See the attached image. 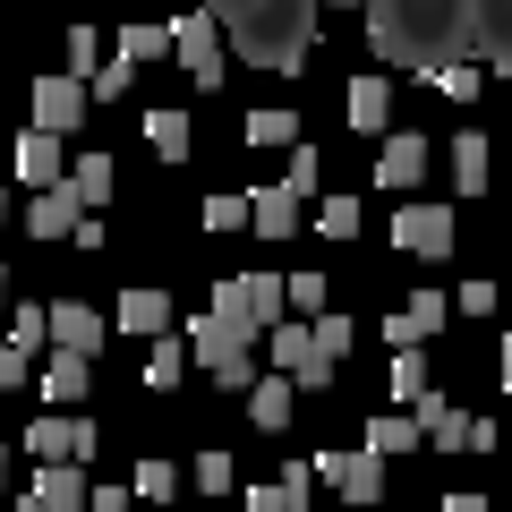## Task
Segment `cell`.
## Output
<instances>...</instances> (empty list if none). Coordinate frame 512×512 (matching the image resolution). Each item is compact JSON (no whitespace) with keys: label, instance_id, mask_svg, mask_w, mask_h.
<instances>
[{"label":"cell","instance_id":"37","mask_svg":"<svg viewBox=\"0 0 512 512\" xmlns=\"http://www.w3.org/2000/svg\"><path fill=\"white\" fill-rule=\"evenodd\" d=\"M103 69V35L94 26H69V77H94Z\"/></svg>","mask_w":512,"mask_h":512},{"label":"cell","instance_id":"33","mask_svg":"<svg viewBox=\"0 0 512 512\" xmlns=\"http://www.w3.org/2000/svg\"><path fill=\"white\" fill-rule=\"evenodd\" d=\"M214 384H222V393H248V384H256V359H248V342H231V350L214 359Z\"/></svg>","mask_w":512,"mask_h":512},{"label":"cell","instance_id":"35","mask_svg":"<svg viewBox=\"0 0 512 512\" xmlns=\"http://www.w3.org/2000/svg\"><path fill=\"white\" fill-rule=\"evenodd\" d=\"M282 308H299V316H325V274H291V282H282Z\"/></svg>","mask_w":512,"mask_h":512},{"label":"cell","instance_id":"31","mask_svg":"<svg viewBox=\"0 0 512 512\" xmlns=\"http://www.w3.org/2000/svg\"><path fill=\"white\" fill-rule=\"evenodd\" d=\"M316 180H325V154H316V146H291V171H282V188H291V197H316Z\"/></svg>","mask_w":512,"mask_h":512},{"label":"cell","instance_id":"45","mask_svg":"<svg viewBox=\"0 0 512 512\" xmlns=\"http://www.w3.org/2000/svg\"><path fill=\"white\" fill-rule=\"evenodd\" d=\"M495 376H504V393H512V325H504V359H495Z\"/></svg>","mask_w":512,"mask_h":512},{"label":"cell","instance_id":"1","mask_svg":"<svg viewBox=\"0 0 512 512\" xmlns=\"http://www.w3.org/2000/svg\"><path fill=\"white\" fill-rule=\"evenodd\" d=\"M214 316L239 333V342H256V333H274L291 308H282V282H274V274H231V282L214 291Z\"/></svg>","mask_w":512,"mask_h":512},{"label":"cell","instance_id":"7","mask_svg":"<svg viewBox=\"0 0 512 512\" xmlns=\"http://www.w3.org/2000/svg\"><path fill=\"white\" fill-rule=\"evenodd\" d=\"M43 316H52V350H77V359H94V350L111 342V325L86 308V299H60V308H43Z\"/></svg>","mask_w":512,"mask_h":512},{"label":"cell","instance_id":"40","mask_svg":"<svg viewBox=\"0 0 512 512\" xmlns=\"http://www.w3.org/2000/svg\"><path fill=\"white\" fill-rule=\"evenodd\" d=\"M26 376H35V359H26V350H9V342H0V393H18Z\"/></svg>","mask_w":512,"mask_h":512},{"label":"cell","instance_id":"5","mask_svg":"<svg viewBox=\"0 0 512 512\" xmlns=\"http://www.w3.org/2000/svg\"><path fill=\"white\" fill-rule=\"evenodd\" d=\"M26 111H35V128H52V137H69V128L86 120V77H35V94H26Z\"/></svg>","mask_w":512,"mask_h":512},{"label":"cell","instance_id":"44","mask_svg":"<svg viewBox=\"0 0 512 512\" xmlns=\"http://www.w3.org/2000/svg\"><path fill=\"white\" fill-rule=\"evenodd\" d=\"M444 512H495L487 495H444Z\"/></svg>","mask_w":512,"mask_h":512},{"label":"cell","instance_id":"28","mask_svg":"<svg viewBox=\"0 0 512 512\" xmlns=\"http://www.w3.org/2000/svg\"><path fill=\"white\" fill-rule=\"evenodd\" d=\"M248 146H299L291 111H248Z\"/></svg>","mask_w":512,"mask_h":512},{"label":"cell","instance_id":"19","mask_svg":"<svg viewBox=\"0 0 512 512\" xmlns=\"http://www.w3.org/2000/svg\"><path fill=\"white\" fill-rule=\"evenodd\" d=\"M86 384H94V359H77V350H52V359H43V393H52V402H77Z\"/></svg>","mask_w":512,"mask_h":512},{"label":"cell","instance_id":"42","mask_svg":"<svg viewBox=\"0 0 512 512\" xmlns=\"http://www.w3.org/2000/svg\"><path fill=\"white\" fill-rule=\"evenodd\" d=\"M86 512H128V495H120V487H94V495H86Z\"/></svg>","mask_w":512,"mask_h":512},{"label":"cell","instance_id":"2","mask_svg":"<svg viewBox=\"0 0 512 512\" xmlns=\"http://www.w3.org/2000/svg\"><path fill=\"white\" fill-rule=\"evenodd\" d=\"M393 248H402V256H427V265H444V256L461 248L453 205H402V214H393Z\"/></svg>","mask_w":512,"mask_h":512},{"label":"cell","instance_id":"26","mask_svg":"<svg viewBox=\"0 0 512 512\" xmlns=\"http://www.w3.org/2000/svg\"><path fill=\"white\" fill-rule=\"evenodd\" d=\"M128 487L146 495V504H171V495H180V487H188V478H180V470H171V461H137V478H128Z\"/></svg>","mask_w":512,"mask_h":512},{"label":"cell","instance_id":"20","mask_svg":"<svg viewBox=\"0 0 512 512\" xmlns=\"http://www.w3.org/2000/svg\"><path fill=\"white\" fill-rule=\"evenodd\" d=\"M419 444H427V427H419V419H367V453H376V461L419 453Z\"/></svg>","mask_w":512,"mask_h":512},{"label":"cell","instance_id":"34","mask_svg":"<svg viewBox=\"0 0 512 512\" xmlns=\"http://www.w3.org/2000/svg\"><path fill=\"white\" fill-rule=\"evenodd\" d=\"M205 231H248V197H239V188L205 197Z\"/></svg>","mask_w":512,"mask_h":512},{"label":"cell","instance_id":"17","mask_svg":"<svg viewBox=\"0 0 512 512\" xmlns=\"http://www.w3.org/2000/svg\"><path fill=\"white\" fill-rule=\"evenodd\" d=\"M487 171H495L487 137H478V128H461V137H453V188H461V197H487Z\"/></svg>","mask_w":512,"mask_h":512},{"label":"cell","instance_id":"46","mask_svg":"<svg viewBox=\"0 0 512 512\" xmlns=\"http://www.w3.org/2000/svg\"><path fill=\"white\" fill-rule=\"evenodd\" d=\"M9 461H18V453H0V487H9Z\"/></svg>","mask_w":512,"mask_h":512},{"label":"cell","instance_id":"39","mask_svg":"<svg viewBox=\"0 0 512 512\" xmlns=\"http://www.w3.org/2000/svg\"><path fill=\"white\" fill-rule=\"evenodd\" d=\"M128 77H137V69H128L120 52H103V69L86 77V94H103V103H120V94H128Z\"/></svg>","mask_w":512,"mask_h":512},{"label":"cell","instance_id":"8","mask_svg":"<svg viewBox=\"0 0 512 512\" xmlns=\"http://www.w3.org/2000/svg\"><path fill=\"white\" fill-rule=\"evenodd\" d=\"M86 470H77V461H43L35 470V487H26V504L35 512H86Z\"/></svg>","mask_w":512,"mask_h":512},{"label":"cell","instance_id":"18","mask_svg":"<svg viewBox=\"0 0 512 512\" xmlns=\"http://www.w3.org/2000/svg\"><path fill=\"white\" fill-rule=\"evenodd\" d=\"M180 376H188V342L180 333H154L146 342V393H171Z\"/></svg>","mask_w":512,"mask_h":512},{"label":"cell","instance_id":"50","mask_svg":"<svg viewBox=\"0 0 512 512\" xmlns=\"http://www.w3.org/2000/svg\"><path fill=\"white\" fill-rule=\"evenodd\" d=\"M504 265H512V256H504Z\"/></svg>","mask_w":512,"mask_h":512},{"label":"cell","instance_id":"16","mask_svg":"<svg viewBox=\"0 0 512 512\" xmlns=\"http://www.w3.org/2000/svg\"><path fill=\"white\" fill-rule=\"evenodd\" d=\"M291 402H299L291 376H256V384H248V419L265 427V436H282V427H291Z\"/></svg>","mask_w":512,"mask_h":512},{"label":"cell","instance_id":"23","mask_svg":"<svg viewBox=\"0 0 512 512\" xmlns=\"http://www.w3.org/2000/svg\"><path fill=\"white\" fill-rule=\"evenodd\" d=\"M316 231H325V239H359V197H350V188L316 197Z\"/></svg>","mask_w":512,"mask_h":512},{"label":"cell","instance_id":"49","mask_svg":"<svg viewBox=\"0 0 512 512\" xmlns=\"http://www.w3.org/2000/svg\"><path fill=\"white\" fill-rule=\"evenodd\" d=\"M18 512H35V504H18Z\"/></svg>","mask_w":512,"mask_h":512},{"label":"cell","instance_id":"27","mask_svg":"<svg viewBox=\"0 0 512 512\" xmlns=\"http://www.w3.org/2000/svg\"><path fill=\"white\" fill-rule=\"evenodd\" d=\"M427 436H436V453H470V419H461L453 402H436V410H427Z\"/></svg>","mask_w":512,"mask_h":512},{"label":"cell","instance_id":"12","mask_svg":"<svg viewBox=\"0 0 512 512\" xmlns=\"http://www.w3.org/2000/svg\"><path fill=\"white\" fill-rule=\"evenodd\" d=\"M419 180H427V137H384L376 188H419Z\"/></svg>","mask_w":512,"mask_h":512},{"label":"cell","instance_id":"29","mask_svg":"<svg viewBox=\"0 0 512 512\" xmlns=\"http://www.w3.org/2000/svg\"><path fill=\"white\" fill-rule=\"evenodd\" d=\"M43 342H52V316H43V308H18V316H9V350H26V359H35Z\"/></svg>","mask_w":512,"mask_h":512},{"label":"cell","instance_id":"6","mask_svg":"<svg viewBox=\"0 0 512 512\" xmlns=\"http://www.w3.org/2000/svg\"><path fill=\"white\" fill-rule=\"evenodd\" d=\"M316 478L342 487L350 504H376V495H384V461L367 453V444H359V453H316Z\"/></svg>","mask_w":512,"mask_h":512},{"label":"cell","instance_id":"41","mask_svg":"<svg viewBox=\"0 0 512 512\" xmlns=\"http://www.w3.org/2000/svg\"><path fill=\"white\" fill-rule=\"evenodd\" d=\"M453 308H461V316H495V282H461Z\"/></svg>","mask_w":512,"mask_h":512},{"label":"cell","instance_id":"22","mask_svg":"<svg viewBox=\"0 0 512 512\" xmlns=\"http://www.w3.org/2000/svg\"><path fill=\"white\" fill-rule=\"evenodd\" d=\"M120 60L146 69V60H171V26H120Z\"/></svg>","mask_w":512,"mask_h":512},{"label":"cell","instance_id":"48","mask_svg":"<svg viewBox=\"0 0 512 512\" xmlns=\"http://www.w3.org/2000/svg\"><path fill=\"white\" fill-rule=\"evenodd\" d=\"M0 214H9V197H0Z\"/></svg>","mask_w":512,"mask_h":512},{"label":"cell","instance_id":"25","mask_svg":"<svg viewBox=\"0 0 512 512\" xmlns=\"http://www.w3.org/2000/svg\"><path fill=\"white\" fill-rule=\"evenodd\" d=\"M393 393H402L410 410H419L427 393H436V384H427V359H419V350H393Z\"/></svg>","mask_w":512,"mask_h":512},{"label":"cell","instance_id":"4","mask_svg":"<svg viewBox=\"0 0 512 512\" xmlns=\"http://www.w3.org/2000/svg\"><path fill=\"white\" fill-rule=\"evenodd\" d=\"M26 461H94V419H60V410H43V419L26 427Z\"/></svg>","mask_w":512,"mask_h":512},{"label":"cell","instance_id":"43","mask_svg":"<svg viewBox=\"0 0 512 512\" xmlns=\"http://www.w3.org/2000/svg\"><path fill=\"white\" fill-rule=\"evenodd\" d=\"M248 512H291V504H282V487H256V495H248Z\"/></svg>","mask_w":512,"mask_h":512},{"label":"cell","instance_id":"32","mask_svg":"<svg viewBox=\"0 0 512 512\" xmlns=\"http://www.w3.org/2000/svg\"><path fill=\"white\" fill-rule=\"evenodd\" d=\"M188 487H205V495H231V487H239V461H231V453H205L197 470H188Z\"/></svg>","mask_w":512,"mask_h":512},{"label":"cell","instance_id":"11","mask_svg":"<svg viewBox=\"0 0 512 512\" xmlns=\"http://www.w3.org/2000/svg\"><path fill=\"white\" fill-rule=\"evenodd\" d=\"M444 316H453V299H444V291H419V299H402V316H393L384 333H393V350H419Z\"/></svg>","mask_w":512,"mask_h":512},{"label":"cell","instance_id":"13","mask_svg":"<svg viewBox=\"0 0 512 512\" xmlns=\"http://www.w3.org/2000/svg\"><path fill=\"white\" fill-rule=\"evenodd\" d=\"M18 180L26 188H60V180H69V171H60V137H52V128H26V137H18Z\"/></svg>","mask_w":512,"mask_h":512},{"label":"cell","instance_id":"9","mask_svg":"<svg viewBox=\"0 0 512 512\" xmlns=\"http://www.w3.org/2000/svg\"><path fill=\"white\" fill-rule=\"evenodd\" d=\"M342 111H350V128H359V137H384V128H393V86H384V77H350Z\"/></svg>","mask_w":512,"mask_h":512},{"label":"cell","instance_id":"36","mask_svg":"<svg viewBox=\"0 0 512 512\" xmlns=\"http://www.w3.org/2000/svg\"><path fill=\"white\" fill-rule=\"evenodd\" d=\"M308 333H316V350H325V359H333V367H342V350H350V342H359V325H350V316H316V325H308Z\"/></svg>","mask_w":512,"mask_h":512},{"label":"cell","instance_id":"30","mask_svg":"<svg viewBox=\"0 0 512 512\" xmlns=\"http://www.w3.org/2000/svg\"><path fill=\"white\" fill-rule=\"evenodd\" d=\"M274 487H282V504H291V512H308L316 504V461H282Z\"/></svg>","mask_w":512,"mask_h":512},{"label":"cell","instance_id":"47","mask_svg":"<svg viewBox=\"0 0 512 512\" xmlns=\"http://www.w3.org/2000/svg\"><path fill=\"white\" fill-rule=\"evenodd\" d=\"M0 299H9V274H0Z\"/></svg>","mask_w":512,"mask_h":512},{"label":"cell","instance_id":"14","mask_svg":"<svg viewBox=\"0 0 512 512\" xmlns=\"http://www.w3.org/2000/svg\"><path fill=\"white\" fill-rule=\"evenodd\" d=\"M248 231H265V239H291L299 231V197H291V188H248Z\"/></svg>","mask_w":512,"mask_h":512},{"label":"cell","instance_id":"38","mask_svg":"<svg viewBox=\"0 0 512 512\" xmlns=\"http://www.w3.org/2000/svg\"><path fill=\"white\" fill-rule=\"evenodd\" d=\"M427 77H436V94H453V103H470V94H478V69H470V60H436Z\"/></svg>","mask_w":512,"mask_h":512},{"label":"cell","instance_id":"10","mask_svg":"<svg viewBox=\"0 0 512 512\" xmlns=\"http://www.w3.org/2000/svg\"><path fill=\"white\" fill-rule=\"evenodd\" d=\"M77 214H86V205H77L69 180H60V188H35V205H26V231H35V239H69Z\"/></svg>","mask_w":512,"mask_h":512},{"label":"cell","instance_id":"3","mask_svg":"<svg viewBox=\"0 0 512 512\" xmlns=\"http://www.w3.org/2000/svg\"><path fill=\"white\" fill-rule=\"evenodd\" d=\"M171 60H180L197 86H222V18H214V9L171 18Z\"/></svg>","mask_w":512,"mask_h":512},{"label":"cell","instance_id":"21","mask_svg":"<svg viewBox=\"0 0 512 512\" xmlns=\"http://www.w3.org/2000/svg\"><path fill=\"white\" fill-rule=\"evenodd\" d=\"M146 146L163 163H188V111H146Z\"/></svg>","mask_w":512,"mask_h":512},{"label":"cell","instance_id":"15","mask_svg":"<svg viewBox=\"0 0 512 512\" xmlns=\"http://www.w3.org/2000/svg\"><path fill=\"white\" fill-rule=\"evenodd\" d=\"M111 325H120V333H146V342H154V333H171L180 316H171V299H163V291H120Z\"/></svg>","mask_w":512,"mask_h":512},{"label":"cell","instance_id":"24","mask_svg":"<svg viewBox=\"0 0 512 512\" xmlns=\"http://www.w3.org/2000/svg\"><path fill=\"white\" fill-rule=\"evenodd\" d=\"M69 188H77V205H86V214H94V205L111 197V154H77V171H69Z\"/></svg>","mask_w":512,"mask_h":512}]
</instances>
